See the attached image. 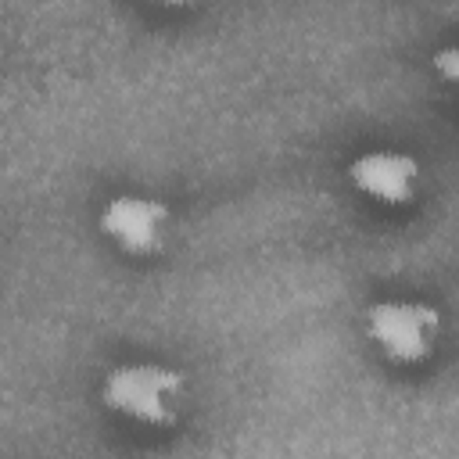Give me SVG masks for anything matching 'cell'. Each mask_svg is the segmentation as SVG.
<instances>
[{
  "mask_svg": "<svg viewBox=\"0 0 459 459\" xmlns=\"http://www.w3.org/2000/svg\"><path fill=\"white\" fill-rule=\"evenodd\" d=\"M176 212L169 201L151 194H115L97 212L100 237L126 258H158L172 240Z\"/></svg>",
  "mask_w": 459,
  "mask_h": 459,
  "instance_id": "3957f363",
  "label": "cell"
},
{
  "mask_svg": "<svg viewBox=\"0 0 459 459\" xmlns=\"http://www.w3.org/2000/svg\"><path fill=\"white\" fill-rule=\"evenodd\" d=\"M190 398V380L179 366L169 362H118L100 380V402L108 412L147 427V430H172Z\"/></svg>",
  "mask_w": 459,
  "mask_h": 459,
  "instance_id": "6da1fadb",
  "label": "cell"
},
{
  "mask_svg": "<svg viewBox=\"0 0 459 459\" xmlns=\"http://www.w3.org/2000/svg\"><path fill=\"white\" fill-rule=\"evenodd\" d=\"M369 344L391 366H423L441 341V312L412 298H380L362 316Z\"/></svg>",
  "mask_w": 459,
  "mask_h": 459,
  "instance_id": "7a4b0ae2",
  "label": "cell"
},
{
  "mask_svg": "<svg viewBox=\"0 0 459 459\" xmlns=\"http://www.w3.org/2000/svg\"><path fill=\"white\" fill-rule=\"evenodd\" d=\"M355 194L380 208H409L420 197L423 186V165L409 151L394 147H373L348 161L344 169Z\"/></svg>",
  "mask_w": 459,
  "mask_h": 459,
  "instance_id": "277c9868",
  "label": "cell"
},
{
  "mask_svg": "<svg viewBox=\"0 0 459 459\" xmlns=\"http://www.w3.org/2000/svg\"><path fill=\"white\" fill-rule=\"evenodd\" d=\"M430 68L441 75V82L455 86L459 82V47H441L430 54Z\"/></svg>",
  "mask_w": 459,
  "mask_h": 459,
  "instance_id": "5b68a950",
  "label": "cell"
}]
</instances>
